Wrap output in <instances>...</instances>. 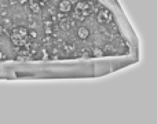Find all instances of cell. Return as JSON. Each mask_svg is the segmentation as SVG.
I'll return each instance as SVG.
<instances>
[{
    "label": "cell",
    "instance_id": "9",
    "mask_svg": "<svg viewBox=\"0 0 157 124\" xmlns=\"http://www.w3.org/2000/svg\"><path fill=\"white\" fill-rule=\"evenodd\" d=\"M37 2H41V3H44V2H47V0H37Z\"/></svg>",
    "mask_w": 157,
    "mask_h": 124
},
{
    "label": "cell",
    "instance_id": "6",
    "mask_svg": "<svg viewBox=\"0 0 157 124\" xmlns=\"http://www.w3.org/2000/svg\"><path fill=\"white\" fill-rule=\"evenodd\" d=\"M29 10L35 14L40 13V3L37 0H29Z\"/></svg>",
    "mask_w": 157,
    "mask_h": 124
},
{
    "label": "cell",
    "instance_id": "2",
    "mask_svg": "<svg viewBox=\"0 0 157 124\" xmlns=\"http://www.w3.org/2000/svg\"><path fill=\"white\" fill-rule=\"evenodd\" d=\"M90 14H91V6L87 2H78L76 4V7H75V15L76 17L80 15V18H86Z\"/></svg>",
    "mask_w": 157,
    "mask_h": 124
},
{
    "label": "cell",
    "instance_id": "3",
    "mask_svg": "<svg viewBox=\"0 0 157 124\" xmlns=\"http://www.w3.org/2000/svg\"><path fill=\"white\" fill-rule=\"evenodd\" d=\"M112 19H113V14L110 13V10H108V8H101V10L98 11L97 21L99 22V24H109V22H112Z\"/></svg>",
    "mask_w": 157,
    "mask_h": 124
},
{
    "label": "cell",
    "instance_id": "4",
    "mask_svg": "<svg viewBox=\"0 0 157 124\" xmlns=\"http://www.w3.org/2000/svg\"><path fill=\"white\" fill-rule=\"evenodd\" d=\"M58 10L63 14L71 13L72 11V3L69 2V0H62V2L59 3V6H58Z\"/></svg>",
    "mask_w": 157,
    "mask_h": 124
},
{
    "label": "cell",
    "instance_id": "5",
    "mask_svg": "<svg viewBox=\"0 0 157 124\" xmlns=\"http://www.w3.org/2000/svg\"><path fill=\"white\" fill-rule=\"evenodd\" d=\"M77 36H78V39H81V40H86V39H88V36H90L88 28L80 26V28L77 29Z\"/></svg>",
    "mask_w": 157,
    "mask_h": 124
},
{
    "label": "cell",
    "instance_id": "7",
    "mask_svg": "<svg viewBox=\"0 0 157 124\" xmlns=\"http://www.w3.org/2000/svg\"><path fill=\"white\" fill-rule=\"evenodd\" d=\"M94 52H95V55H97V57H99V55L103 54L102 50H99V48H94Z\"/></svg>",
    "mask_w": 157,
    "mask_h": 124
},
{
    "label": "cell",
    "instance_id": "1",
    "mask_svg": "<svg viewBox=\"0 0 157 124\" xmlns=\"http://www.w3.org/2000/svg\"><path fill=\"white\" fill-rule=\"evenodd\" d=\"M10 40L15 47H24L28 44L29 40V30L24 26H17L11 30Z\"/></svg>",
    "mask_w": 157,
    "mask_h": 124
},
{
    "label": "cell",
    "instance_id": "8",
    "mask_svg": "<svg viewBox=\"0 0 157 124\" xmlns=\"http://www.w3.org/2000/svg\"><path fill=\"white\" fill-rule=\"evenodd\" d=\"M3 33H4V29H3V26H0V36H2Z\"/></svg>",
    "mask_w": 157,
    "mask_h": 124
}]
</instances>
